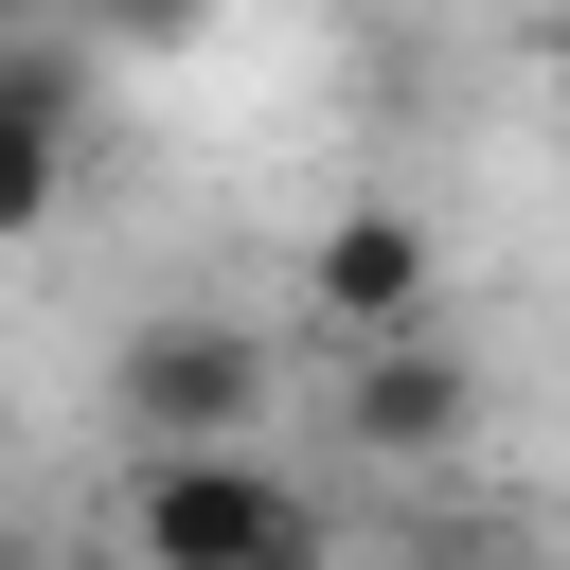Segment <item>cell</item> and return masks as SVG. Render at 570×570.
Segmentation results:
<instances>
[{"label": "cell", "instance_id": "obj_1", "mask_svg": "<svg viewBox=\"0 0 570 570\" xmlns=\"http://www.w3.org/2000/svg\"><path fill=\"white\" fill-rule=\"evenodd\" d=\"M321 499L267 463V445H178L125 481V570H321Z\"/></svg>", "mask_w": 570, "mask_h": 570}, {"label": "cell", "instance_id": "obj_2", "mask_svg": "<svg viewBox=\"0 0 570 570\" xmlns=\"http://www.w3.org/2000/svg\"><path fill=\"white\" fill-rule=\"evenodd\" d=\"M267 392H285L267 321H214V303L125 321V356H107V410H125V445H142V463H178V445H249V428H267Z\"/></svg>", "mask_w": 570, "mask_h": 570}, {"label": "cell", "instance_id": "obj_3", "mask_svg": "<svg viewBox=\"0 0 570 570\" xmlns=\"http://www.w3.org/2000/svg\"><path fill=\"white\" fill-rule=\"evenodd\" d=\"M71 160H89V36L0 18V249H36L71 214Z\"/></svg>", "mask_w": 570, "mask_h": 570}, {"label": "cell", "instance_id": "obj_4", "mask_svg": "<svg viewBox=\"0 0 570 570\" xmlns=\"http://www.w3.org/2000/svg\"><path fill=\"white\" fill-rule=\"evenodd\" d=\"M321 428L356 445V463H445L463 428H481V356L428 321V338H356L338 356V392H321Z\"/></svg>", "mask_w": 570, "mask_h": 570}, {"label": "cell", "instance_id": "obj_5", "mask_svg": "<svg viewBox=\"0 0 570 570\" xmlns=\"http://www.w3.org/2000/svg\"><path fill=\"white\" fill-rule=\"evenodd\" d=\"M428 303H445V249H428V214H392V196H356V214H321V249H303V321L356 356V338H428Z\"/></svg>", "mask_w": 570, "mask_h": 570}, {"label": "cell", "instance_id": "obj_6", "mask_svg": "<svg viewBox=\"0 0 570 570\" xmlns=\"http://www.w3.org/2000/svg\"><path fill=\"white\" fill-rule=\"evenodd\" d=\"M71 18H89L107 53H196V36H214V0H71Z\"/></svg>", "mask_w": 570, "mask_h": 570}, {"label": "cell", "instance_id": "obj_7", "mask_svg": "<svg viewBox=\"0 0 570 570\" xmlns=\"http://www.w3.org/2000/svg\"><path fill=\"white\" fill-rule=\"evenodd\" d=\"M0 18H53V0H0Z\"/></svg>", "mask_w": 570, "mask_h": 570}, {"label": "cell", "instance_id": "obj_8", "mask_svg": "<svg viewBox=\"0 0 570 570\" xmlns=\"http://www.w3.org/2000/svg\"><path fill=\"white\" fill-rule=\"evenodd\" d=\"M0 570H36V552H0Z\"/></svg>", "mask_w": 570, "mask_h": 570}]
</instances>
